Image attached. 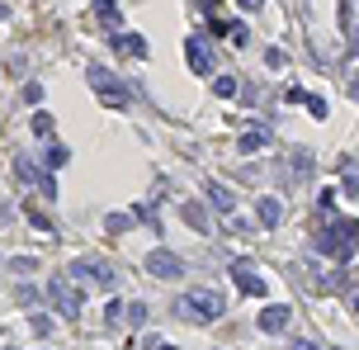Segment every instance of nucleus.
<instances>
[{"label":"nucleus","instance_id":"393cba45","mask_svg":"<svg viewBox=\"0 0 359 350\" xmlns=\"http://www.w3.org/2000/svg\"><path fill=\"white\" fill-rule=\"evenodd\" d=\"M67 157H71L67 147H48V166H52V170H57V166H67Z\"/></svg>","mask_w":359,"mask_h":350},{"label":"nucleus","instance_id":"7c9ffc66","mask_svg":"<svg viewBox=\"0 0 359 350\" xmlns=\"http://www.w3.org/2000/svg\"><path fill=\"white\" fill-rule=\"evenodd\" d=\"M350 95H355V100H359V76H355V81H350Z\"/></svg>","mask_w":359,"mask_h":350},{"label":"nucleus","instance_id":"dca6fc26","mask_svg":"<svg viewBox=\"0 0 359 350\" xmlns=\"http://www.w3.org/2000/svg\"><path fill=\"white\" fill-rule=\"evenodd\" d=\"M95 15H100V19H109L114 28L123 24V19H119V0H95Z\"/></svg>","mask_w":359,"mask_h":350},{"label":"nucleus","instance_id":"aec40b11","mask_svg":"<svg viewBox=\"0 0 359 350\" xmlns=\"http://www.w3.org/2000/svg\"><path fill=\"white\" fill-rule=\"evenodd\" d=\"M265 67H270V71L288 67V53H283V48H265Z\"/></svg>","mask_w":359,"mask_h":350},{"label":"nucleus","instance_id":"f8f14e48","mask_svg":"<svg viewBox=\"0 0 359 350\" xmlns=\"http://www.w3.org/2000/svg\"><path fill=\"white\" fill-rule=\"evenodd\" d=\"M260 147H270V128H246V133L236 137V152L241 157H256Z\"/></svg>","mask_w":359,"mask_h":350},{"label":"nucleus","instance_id":"0eeeda50","mask_svg":"<svg viewBox=\"0 0 359 350\" xmlns=\"http://www.w3.org/2000/svg\"><path fill=\"white\" fill-rule=\"evenodd\" d=\"M231 279H236V289H241L246 298H270V279H260L246 261H236V265H231Z\"/></svg>","mask_w":359,"mask_h":350},{"label":"nucleus","instance_id":"7ed1b4c3","mask_svg":"<svg viewBox=\"0 0 359 350\" xmlns=\"http://www.w3.org/2000/svg\"><path fill=\"white\" fill-rule=\"evenodd\" d=\"M67 274L76 284H95V289H114L119 284V270H114V261H104V256H76L67 265Z\"/></svg>","mask_w":359,"mask_h":350},{"label":"nucleus","instance_id":"2eb2a0df","mask_svg":"<svg viewBox=\"0 0 359 350\" xmlns=\"http://www.w3.org/2000/svg\"><path fill=\"white\" fill-rule=\"evenodd\" d=\"M114 48H119V53H128V57H147V53H152L142 33H114Z\"/></svg>","mask_w":359,"mask_h":350},{"label":"nucleus","instance_id":"f3484780","mask_svg":"<svg viewBox=\"0 0 359 350\" xmlns=\"http://www.w3.org/2000/svg\"><path fill=\"white\" fill-rule=\"evenodd\" d=\"M213 95H218V100H231V95H236V76H213Z\"/></svg>","mask_w":359,"mask_h":350},{"label":"nucleus","instance_id":"20e7f679","mask_svg":"<svg viewBox=\"0 0 359 350\" xmlns=\"http://www.w3.org/2000/svg\"><path fill=\"white\" fill-rule=\"evenodd\" d=\"M85 81L100 90V100H104V105H114V109H128V105H132V90H128L123 81H119V76H114L109 67H100V62H95V67L85 71Z\"/></svg>","mask_w":359,"mask_h":350},{"label":"nucleus","instance_id":"f03ea898","mask_svg":"<svg viewBox=\"0 0 359 350\" xmlns=\"http://www.w3.org/2000/svg\"><path fill=\"white\" fill-rule=\"evenodd\" d=\"M175 313L189 317L194 326H208V322H218V317L227 313V294H218V289H189V294L175 303Z\"/></svg>","mask_w":359,"mask_h":350},{"label":"nucleus","instance_id":"1a4fd4ad","mask_svg":"<svg viewBox=\"0 0 359 350\" xmlns=\"http://www.w3.org/2000/svg\"><path fill=\"white\" fill-rule=\"evenodd\" d=\"M288 322H293V308H283V303H265L260 317H256V326L265 331V336H279Z\"/></svg>","mask_w":359,"mask_h":350},{"label":"nucleus","instance_id":"c756f323","mask_svg":"<svg viewBox=\"0 0 359 350\" xmlns=\"http://www.w3.org/2000/svg\"><path fill=\"white\" fill-rule=\"evenodd\" d=\"M288 350H322V346H312V341H293Z\"/></svg>","mask_w":359,"mask_h":350},{"label":"nucleus","instance_id":"a878e982","mask_svg":"<svg viewBox=\"0 0 359 350\" xmlns=\"http://www.w3.org/2000/svg\"><path fill=\"white\" fill-rule=\"evenodd\" d=\"M119 317H123V303H119V298H114V303H109V308H104V322H109V326H119Z\"/></svg>","mask_w":359,"mask_h":350},{"label":"nucleus","instance_id":"6ab92c4d","mask_svg":"<svg viewBox=\"0 0 359 350\" xmlns=\"http://www.w3.org/2000/svg\"><path fill=\"white\" fill-rule=\"evenodd\" d=\"M132 222H137V218H128V213H109V218H104V227H109V232H128Z\"/></svg>","mask_w":359,"mask_h":350},{"label":"nucleus","instance_id":"f257e3e1","mask_svg":"<svg viewBox=\"0 0 359 350\" xmlns=\"http://www.w3.org/2000/svg\"><path fill=\"white\" fill-rule=\"evenodd\" d=\"M312 251H322V256L335 261V265L355 261V256H359V222H355V218H331V222L312 237Z\"/></svg>","mask_w":359,"mask_h":350},{"label":"nucleus","instance_id":"ddd939ff","mask_svg":"<svg viewBox=\"0 0 359 350\" xmlns=\"http://www.w3.org/2000/svg\"><path fill=\"white\" fill-rule=\"evenodd\" d=\"M204 194H208V204H213L218 213H231V209H236V194H231L227 185H218V180H208Z\"/></svg>","mask_w":359,"mask_h":350},{"label":"nucleus","instance_id":"412c9836","mask_svg":"<svg viewBox=\"0 0 359 350\" xmlns=\"http://www.w3.org/2000/svg\"><path fill=\"white\" fill-rule=\"evenodd\" d=\"M303 105H308L312 119H326V100H322V95H303Z\"/></svg>","mask_w":359,"mask_h":350},{"label":"nucleus","instance_id":"c85d7f7f","mask_svg":"<svg viewBox=\"0 0 359 350\" xmlns=\"http://www.w3.org/2000/svg\"><path fill=\"white\" fill-rule=\"evenodd\" d=\"M10 270H15V274H28V270H33V261H28V256H15V261H10Z\"/></svg>","mask_w":359,"mask_h":350},{"label":"nucleus","instance_id":"5701e85b","mask_svg":"<svg viewBox=\"0 0 359 350\" xmlns=\"http://www.w3.org/2000/svg\"><path fill=\"white\" fill-rule=\"evenodd\" d=\"M33 133H38V137H52V114H33Z\"/></svg>","mask_w":359,"mask_h":350},{"label":"nucleus","instance_id":"bb28decb","mask_svg":"<svg viewBox=\"0 0 359 350\" xmlns=\"http://www.w3.org/2000/svg\"><path fill=\"white\" fill-rule=\"evenodd\" d=\"M128 322H132V326L147 322V303H132V308H128Z\"/></svg>","mask_w":359,"mask_h":350},{"label":"nucleus","instance_id":"cd10ccee","mask_svg":"<svg viewBox=\"0 0 359 350\" xmlns=\"http://www.w3.org/2000/svg\"><path fill=\"white\" fill-rule=\"evenodd\" d=\"M33 331H38V336H48V331H52V317H48V313H33Z\"/></svg>","mask_w":359,"mask_h":350},{"label":"nucleus","instance_id":"4be33fe9","mask_svg":"<svg viewBox=\"0 0 359 350\" xmlns=\"http://www.w3.org/2000/svg\"><path fill=\"white\" fill-rule=\"evenodd\" d=\"M24 105H33V109L43 105V85H38V81H28V85H24Z\"/></svg>","mask_w":359,"mask_h":350},{"label":"nucleus","instance_id":"2f4dec72","mask_svg":"<svg viewBox=\"0 0 359 350\" xmlns=\"http://www.w3.org/2000/svg\"><path fill=\"white\" fill-rule=\"evenodd\" d=\"M241 5H246V10H256V5H265V0H241Z\"/></svg>","mask_w":359,"mask_h":350},{"label":"nucleus","instance_id":"423d86ee","mask_svg":"<svg viewBox=\"0 0 359 350\" xmlns=\"http://www.w3.org/2000/svg\"><path fill=\"white\" fill-rule=\"evenodd\" d=\"M142 265H147L152 279H180V274H184V261H180L175 251H166V246L147 251V261H142Z\"/></svg>","mask_w":359,"mask_h":350},{"label":"nucleus","instance_id":"39448f33","mask_svg":"<svg viewBox=\"0 0 359 350\" xmlns=\"http://www.w3.org/2000/svg\"><path fill=\"white\" fill-rule=\"evenodd\" d=\"M184 57H189V71L194 76H213V67H218V53H213L208 33H189L184 38Z\"/></svg>","mask_w":359,"mask_h":350},{"label":"nucleus","instance_id":"9b49d317","mask_svg":"<svg viewBox=\"0 0 359 350\" xmlns=\"http://www.w3.org/2000/svg\"><path fill=\"white\" fill-rule=\"evenodd\" d=\"M180 218H184L194 232H204V237L213 232V218H208V209L199 204V199H184V204H180Z\"/></svg>","mask_w":359,"mask_h":350},{"label":"nucleus","instance_id":"4468645a","mask_svg":"<svg viewBox=\"0 0 359 350\" xmlns=\"http://www.w3.org/2000/svg\"><path fill=\"white\" fill-rule=\"evenodd\" d=\"M317 294H350V274H345V270L317 274Z\"/></svg>","mask_w":359,"mask_h":350},{"label":"nucleus","instance_id":"a211bd4d","mask_svg":"<svg viewBox=\"0 0 359 350\" xmlns=\"http://www.w3.org/2000/svg\"><path fill=\"white\" fill-rule=\"evenodd\" d=\"M15 170H19V180H24V185H38V175H43V170L28 161V157H19V161H15Z\"/></svg>","mask_w":359,"mask_h":350},{"label":"nucleus","instance_id":"b1692460","mask_svg":"<svg viewBox=\"0 0 359 350\" xmlns=\"http://www.w3.org/2000/svg\"><path fill=\"white\" fill-rule=\"evenodd\" d=\"M28 222H33L38 232H52V218H48V213H38V209H28Z\"/></svg>","mask_w":359,"mask_h":350},{"label":"nucleus","instance_id":"9d476101","mask_svg":"<svg viewBox=\"0 0 359 350\" xmlns=\"http://www.w3.org/2000/svg\"><path fill=\"white\" fill-rule=\"evenodd\" d=\"M256 222L265 227V232H274L283 222V204L274 199V194H260V204H256Z\"/></svg>","mask_w":359,"mask_h":350},{"label":"nucleus","instance_id":"6e6552de","mask_svg":"<svg viewBox=\"0 0 359 350\" xmlns=\"http://www.w3.org/2000/svg\"><path fill=\"white\" fill-rule=\"evenodd\" d=\"M48 298H52V308H57L62 317H80V294L67 284V279H52V284H48Z\"/></svg>","mask_w":359,"mask_h":350},{"label":"nucleus","instance_id":"473e14b6","mask_svg":"<svg viewBox=\"0 0 359 350\" xmlns=\"http://www.w3.org/2000/svg\"><path fill=\"white\" fill-rule=\"evenodd\" d=\"M355 317H359V298H355Z\"/></svg>","mask_w":359,"mask_h":350}]
</instances>
